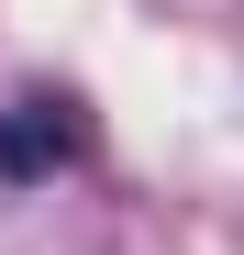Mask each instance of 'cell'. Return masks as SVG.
<instances>
[{"label": "cell", "instance_id": "1", "mask_svg": "<svg viewBox=\"0 0 244 255\" xmlns=\"http://www.w3.org/2000/svg\"><path fill=\"white\" fill-rule=\"evenodd\" d=\"M89 111L78 100H22V111H0V189H33V178H56V166H89Z\"/></svg>", "mask_w": 244, "mask_h": 255}]
</instances>
